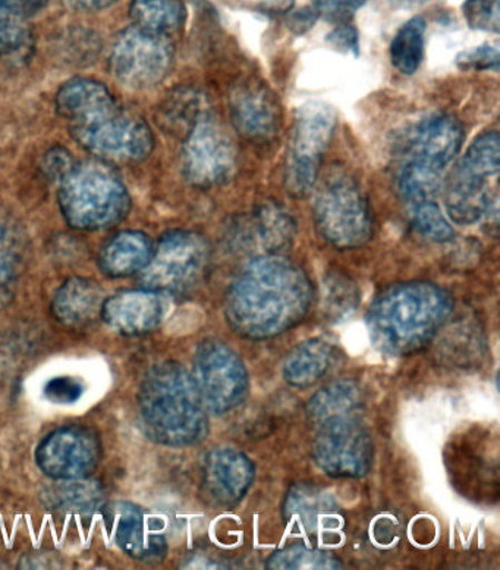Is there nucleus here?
<instances>
[{"mask_svg":"<svg viewBox=\"0 0 500 570\" xmlns=\"http://www.w3.org/2000/svg\"><path fill=\"white\" fill-rule=\"evenodd\" d=\"M312 296V284L295 263L265 254L252 259L231 286L226 320L239 336L271 340L305 317Z\"/></svg>","mask_w":500,"mask_h":570,"instance_id":"obj_1","label":"nucleus"},{"mask_svg":"<svg viewBox=\"0 0 500 570\" xmlns=\"http://www.w3.org/2000/svg\"><path fill=\"white\" fill-rule=\"evenodd\" d=\"M55 104L77 142L106 164H140L151 155L150 127L124 109L104 82L73 78L59 88Z\"/></svg>","mask_w":500,"mask_h":570,"instance_id":"obj_2","label":"nucleus"},{"mask_svg":"<svg viewBox=\"0 0 500 570\" xmlns=\"http://www.w3.org/2000/svg\"><path fill=\"white\" fill-rule=\"evenodd\" d=\"M137 403L143 429L161 446H193L208 433L207 410L192 374L178 363L153 365L141 380Z\"/></svg>","mask_w":500,"mask_h":570,"instance_id":"obj_3","label":"nucleus"},{"mask_svg":"<svg viewBox=\"0 0 500 570\" xmlns=\"http://www.w3.org/2000/svg\"><path fill=\"white\" fill-rule=\"evenodd\" d=\"M451 313V296L441 286L410 282L389 287L374 301L370 331L386 354L406 355L428 345Z\"/></svg>","mask_w":500,"mask_h":570,"instance_id":"obj_4","label":"nucleus"},{"mask_svg":"<svg viewBox=\"0 0 500 570\" xmlns=\"http://www.w3.org/2000/svg\"><path fill=\"white\" fill-rule=\"evenodd\" d=\"M59 184L60 212L73 229L112 228L131 208V197L122 179L104 160L76 164Z\"/></svg>","mask_w":500,"mask_h":570,"instance_id":"obj_5","label":"nucleus"},{"mask_svg":"<svg viewBox=\"0 0 500 570\" xmlns=\"http://www.w3.org/2000/svg\"><path fill=\"white\" fill-rule=\"evenodd\" d=\"M314 217L324 239L333 247L354 249L372 238L367 198L355 178L344 169H332L316 185Z\"/></svg>","mask_w":500,"mask_h":570,"instance_id":"obj_6","label":"nucleus"},{"mask_svg":"<svg viewBox=\"0 0 500 570\" xmlns=\"http://www.w3.org/2000/svg\"><path fill=\"white\" fill-rule=\"evenodd\" d=\"M335 128V110L322 101L301 106L296 112L285 168V187L291 196L307 197L316 188L322 157Z\"/></svg>","mask_w":500,"mask_h":570,"instance_id":"obj_7","label":"nucleus"},{"mask_svg":"<svg viewBox=\"0 0 500 570\" xmlns=\"http://www.w3.org/2000/svg\"><path fill=\"white\" fill-rule=\"evenodd\" d=\"M173 63L170 37L134 24L119 32L109 57L110 73L129 90H147L160 85Z\"/></svg>","mask_w":500,"mask_h":570,"instance_id":"obj_8","label":"nucleus"},{"mask_svg":"<svg viewBox=\"0 0 500 570\" xmlns=\"http://www.w3.org/2000/svg\"><path fill=\"white\" fill-rule=\"evenodd\" d=\"M192 377L203 405L216 415L234 411L248 395L244 361L222 341L207 340L198 345Z\"/></svg>","mask_w":500,"mask_h":570,"instance_id":"obj_9","label":"nucleus"},{"mask_svg":"<svg viewBox=\"0 0 500 570\" xmlns=\"http://www.w3.org/2000/svg\"><path fill=\"white\" fill-rule=\"evenodd\" d=\"M208 245L196 232L170 230L153 249L150 262L143 268L141 282L148 289L178 292L192 287L205 273Z\"/></svg>","mask_w":500,"mask_h":570,"instance_id":"obj_10","label":"nucleus"},{"mask_svg":"<svg viewBox=\"0 0 500 570\" xmlns=\"http://www.w3.org/2000/svg\"><path fill=\"white\" fill-rule=\"evenodd\" d=\"M238 153L233 137L210 115L198 120L187 134L183 146L185 178L198 188L219 187L233 178Z\"/></svg>","mask_w":500,"mask_h":570,"instance_id":"obj_11","label":"nucleus"},{"mask_svg":"<svg viewBox=\"0 0 500 570\" xmlns=\"http://www.w3.org/2000/svg\"><path fill=\"white\" fill-rule=\"evenodd\" d=\"M314 461L333 479H360L372 468L373 442L359 416L321 425Z\"/></svg>","mask_w":500,"mask_h":570,"instance_id":"obj_12","label":"nucleus"},{"mask_svg":"<svg viewBox=\"0 0 500 570\" xmlns=\"http://www.w3.org/2000/svg\"><path fill=\"white\" fill-rule=\"evenodd\" d=\"M101 446L95 431L67 425L46 435L36 451V463L52 480L89 476L99 465Z\"/></svg>","mask_w":500,"mask_h":570,"instance_id":"obj_13","label":"nucleus"},{"mask_svg":"<svg viewBox=\"0 0 500 570\" xmlns=\"http://www.w3.org/2000/svg\"><path fill=\"white\" fill-rule=\"evenodd\" d=\"M104 518L110 539L129 558L146 562L164 558L168 546L161 519L151 517L137 504L125 502L106 504Z\"/></svg>","mask_w":500,"mask_h":570,"instance_id":"obj_14","label":"nucleus"},{"mask_svg":"<svg viewBox=\"0 0 500 570\" xmlns=\"http://www.w3.org/2000/svg\"><path fill=\"white\" fill-rule=\"evenodd\" d=\"M170 308L169 295L156 289L124 291L105 299L100 317L125 336L145 335L160 326Z\"/></svg>","mask_w":500,"mask_h":570,"instance_id":"obj_15","label":"nucleus"},{"mask_svg":"<svg viewBox=\"0 0 500 570\" xmlns=\"http://www.w3.org/2000/svg\"><path fill=\"white\" fill-rule=\"evenodd\" d=\"M229 114L236 131L249 141H272L280 134V105L273 92L256 81L234 88L229 97Z\"/></svg>","mask_w":500,"mask_h":570,"instance_id":"obj_16","label":"nucleus"},{"mask_svg":"<svg viewBox=\"0 0 500 570\" xmlns=\"http://www.w3.org/2000/svg\"><path fill=\"white\" fill-rule=\"evenodd\" d=\"M462 140L464 132L453 116H430L412 132L405 161L444 174L460 153Z\"/></svg>","mask_w":500,"mask_h":570,"instance_id":"obj_17","label":"nucleus"},{"mask_svg":"<svg viewBox=\"0 0 500 570\" xmlns=\"http://www.w3.org/2000/svg\"><path fill=\"white\" fill-rule=\"evenodd\" d=\"M285 519L291 530L304 534L329 539L340 534L344 519L335 499L314 485H296L290 491L285 502Z\"/></svg>","mask_w":500,"mask_h":570,"instance_id":"obj_18","label":"nucleus"},{"mask_svg":"<svg viewBox=\"0 0 500 570\" xmlns=\"http://www.w3.org/2000/svg\"><path fill=\"white\" fill-rule=\"evenodd\" d=\"M207 490L217 502L233 504L247 494L254 481V465L233 448H217L206 459Z\"/></svg>","mask_w":500,"mask_h":570,"instance_id":"obj_19","label":"nucleus"},{"mask_svg":"<svg viewBox=\"0 0 500 570\" xmlns=\"http://www.w3.org/2000/svg\"><path fill=\"white\" fill-rule=\"evenodd\" d=\"M492 180L458 166L449 183L444 203L449 219L458 225L470 226L488 216L497 206V193L490 187Z\"/></svg>","mask_w":500,"mask_h":570,"instance_id":"obj_20","label":"nucleus"},{"mask_svg":"<svg viewBox=\"0 0 500 570\" xmlns=\"http://www.w3.org/2000/svg\"><path fill=\"white\" fill-rule=\"evenodd\" d=\"M105 292L87 277H71L59 286L52 301L53 317L67 327H82L100 315Z\"/></svg>","mask_w":500,"mask_h":570,"instance_id":"obj_21","label":"nucleus"},{"mask_svg":"<svg viewBox=\"0 0 500 570\" xmlns=\"http://www.w3.org/2000/svg\"><path fill=\"white\" fill-rule=\"evenodd\" d=\"M53 481L40 495L41 503L48 511L68 517H89L104 507V487L89 480V476Z\"/></svg>","mask_w":500,"mask_h":570,"instance_id":"obj_22","label":"nucleus"},{"mask_svg":"<svg viewBox=\"0 0 500 570\" xmlns=\"http://www.w3.org/2000/svg\"><path fill=\"white\" fill-rule=\"evenodd\" d=\"M153 249L150 238L143 232H120L101 248L100 271L115 279L136 275L150 262Z\"/></svg>","mask_w":500,"mask_h":570,"instance_id":"obj_23","label":"nucleus"},{"mask_svg":"<svg viewBox=\"0 0 500 570\" xmlns=\"http://www.w3.org/2000/svg\"><path fill=\"white\" fill-rule=\"evenodd\" d=\"M243 240L249 248L265 254H277L294 239L295 224L290 213L275 204H265L243 226Z\"/></svg>","mask_w":500,"mask_h":570,"instance_id":"obj_24","label":"nucleus"},{"mask_svg":"<svg viewBox=\"0 0 500 570\" xmlns=\"http://www.w3.org/2000/svg\"><path fill=\"white\" fill-rule=\"evenodd\" d=\"M333 350L323 340L300 343L284 361V379L291 386L305 389L314 386L332 367Z\"/></svg>","mask_w":500,"mask_h":570,"instance_id":"obj_25","label":"nucleus"},{"mask_svg":"<svg viewBox=\"0 0 500 570\" xmlns=\"http://www.w3.org/2000/svg\"><path fill=\"white\" fill-rule=\"evenodd\" d=\"M363 405V395L359 384L351 380L327 384L310 400L307 412L317 424L332 421L355 419Z\"/></svg>","mask_w":500,"mask_h":570,"instance_id":"obj_26","label":"nucleus"},{"mask_svg":"<svg viewBox=\"0 0 500 570\" xmlns=\"http://www.w3.org/2000/svg\"><path fill=\"white\" fill-rule=\"evenodd\" d=\"M24 232L16 217L0 207V303L8 298L24 262Z\"/></svg>","mask_w":500,"mask_h":570,"instance_id":"obj_27","label":"nucleus"},{"mask_svg":"<svg viewBox=\"0 0 500 570\" xmlns=\"http://www.w3.org/2000/svg\"><path fill=\"white\" fill-rule=\"evenodd\" d=\"M129 17L134 26L169 36L185 24L187 9L183 0H133Z\"/></svg>","mask_w":500,"mask_h":570,"instance_id":"obj_28","label":"nucleus"},{"mask_svg":"<svg viewBox=\"0 0 500 570\" xmlns=\"http://www.w3.org/2000/svg\"><path fill=\"white\" fill-rule=\"evenodd\" d=\"M425 24L423 17L411 18L393 37L391 49V62L393 68L404 76H412L420 68L424 57Z\"/></svg>","mask_w":500,"mask_h":570,"instance_id":"obj_29","label":"nucleus"},{"mask_svg":"<svg viewBox=\"0 0 500 570\" xmlns=\"http://www.w3.org/2000/svg\"><path fill=\"white\" fill-rule=\"evenodd\" d=\"M458 166L472 171V174L497 179L500 168L499 134L497 131H488L477 137Z\"/></svg>","mask_w":500,"mask_h":570,"instance_id":"obj_30","label":"nucleus"},{"mask_svg":"<svg viewBox=\"0 0 500 570\" xmlns=\"http://www.w3.org/2000/svg\"><path fill=\"white\" fill-rule=\"evenodd\" d=\"M268 569L296 570V569H340L341 562L332 554L322 550L308 549L296 544L288 549L276 551L267 560Z\"/></svg>","mask_w":500,"mask_h":570,"instance_id":"obj_31","label":"nucleus"},{"mask_svg":"<svg viewBox=\"0 0 500 570\" xmlns=\"http://www.w3.org/2000/svg\"><path fill=\"white\" fill-rule=\"evenodd\" d=\"M208 115L203 97L194 91H179L170 96L164 109V122L187 134L202 118Z\"/></svg>","mask_w":500,"mask_h":570,"instance_id":"obj_32","label":"nucleus"},{"mask_svg":"<svg viewBox=\"0 0 500 570\" xmlns=\"http://www.w3.org/2000/svg\"><path fill=\"white\" fill-rule=\"evenodd\" d=\"M412 226L424 238L434 243H448L453 238L451 222L444 216L442 208L434 202L416 204L411 207Z\"/></svg>","mask_w":500,"mask_h":570,"instance_id":"obj_33","label":"nucleus"},{"mask_svg":"<svg viewBox=\"0 0 500 570\" xmlns=\"http://www.w3.org/2000/svg\"><path fill=\"white\" fill-rule=\"evenodd\" d=\"M462 16L472 30L494 32V35L500 30L499 0H464Z\"/></svg>","mask_w":500,"mask_h":570,"instance_id":"obj_34","label":"nucleus"},{"mask_svg":"<svg viewBox=\"0 0 500 570\" xmlns=\"http://www.w3.org/2000/svg\"><path fill=\"white\" fill-rule=\"evenodd\" d=\"M31 40V32L13 18H0V59L21 52Z\"/></svg>","mask_w":500,"mask_h":570,"instance_id":"obj_35","label":"nucleus"},{"mask_svg":"<svg viewBox=\"0 0 500 570\" xmlns=\"http://www.w3.org/2000/svg\"><path fill=\"white\" fill-rule=\"evenodd\" d=\"M499 63V48L493 45H481L457 57L458 68L462 71H498Z\"/></svg>","mask_w":500,"mask_h":570,"instance_id":"obj_36","label":"nucleus"},{"mask_svg":"<svg viewBox=\"0 0 500 570\" xmlns=\"http://www.w3.org/2000/svg\"><path fill=\"white\" fill-rule=\"evenodd\" d=\"M367 0H314L317 16L332 22H346Z\"/></svg>","mask_w":500,"mask_h":570,"instance_id":"obj_37","label":"nucleus"},{"mask_svg":"<svg viewBox=\"0 0 500 570\" xmlns=\"http://www.w3.org/2000/svg\"><path fill=\"white\" fill-rule=\"evenodd\" d=\"M45 392L46 396H48L50 401L71 403L80 400L85 389H82V384L77 382L76 379L57 377L50 380Z\"/></svg>","mask_w":500,"mask_h":570,"instance_id":"obj_38","label":"nucleus"},{"mask_svg":"<svg viewBox=\"0 0 500 570\" xmlns=\"http://www.w3.org/2000/svg\"><path fill=\"white\" fill-rule=\"evenodd\" d=\"M73 166H76V164H73L72 157L69 155L68 150H65L63 147H53L46 153L41 169L45 170L48 178L59 180L60 183Z\"/></svg>","mask_w":500,"mask_h":570,"instance_id":"obj_39","label":"nucleus"},{"mask_svg":"<svg viewBox=\"0 0 500 570\" xmlns=\"http://www.w3.org/2000/svg\"><path fill=\"white\" fill-rule=\"evenodd\" d=\"M326 40L337 52L354 55V57L360 53L359 32L349 22H342L335 30L329 32Z\"/></svg>","mask_w":500,"mask_h":570,"instance_id":"obj_40","label":"nucleus"},{"mask_svg":"<svg viewBox=\"0 0 500 570\" xmlns=\"http://www.w3.org/2000/svg\"><path fill=\"white\" fill-rule=\"evenodd\" d=\"M48 0H0V17L13 18L32 16L45 7Z\"/></svg>","mask_w":500,"mask_h":570,"instance_id":"obj_41","label":"nucleus"},{"mask_svg":"<svg viewBox=\"0 0 500 570\" xmlns=\"http://www.w3.org/2000/svg\"><path fill=\"white\" fill-rule=\"evenodd\" d=\"M318 20L316 9L313 7H304L300 11L290 12L288 17V29L295 35H304L310 29H313L314 24Z\"/></svg>","mask_w":500,"mask_h":570,"instance_id":"obj_42","label":"nucleus"},{"mask_svg":"<svg viewBox=\"0 0 500 570\" xmlns=\"http://www.w3.org/2000/svg\"><path fill=\"white\" fill-rule=\"evenodd\" d=\"M65 7L73 12H100L114 7L118 0H62Z\"/></svg>","mask_w":500,"mask_h":570,"instance_id":"obj_43","label":"nucleus"},{"mask_svg":"<svg viewBox=\"0 0 500 570\" xmlns=\"http://www.w3.org/2000/svg\"><path fill=\"white\" fill-rule=\"evenodd\" d=\"M295 0H267L265 3V12L272 16H286L293 11Z\"/></svg>","mask_w":500,"mask_h":570,"instance_id":"obj_44","label":"nucleus"},{"mask_svg":"<svg viewBox=\"0 0 500 570\" xmlns=\"http://www.w3.org/2000/svg\"><path fill=\"white\" fill-rule=\"evenodd\" d=\"M395 9H415L423 7L430 0H389Z\"/></svg>","mask_w":500,"mask_h":570,"instance_id":"obj_45","label":"nucleus"}]
</instances>
